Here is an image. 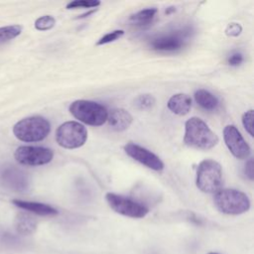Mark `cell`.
Here are the masks:
<instances>
[{"label": "cell", "instance_id": "obj_25", "mask_svg": "<svg viewBox=\"0 0 254 254\" xmlns=\"http://www.w3.org/2000/svg\"><path fill=\"white\" fill-rule=\"evenodd\" d=\"M242 32V27L239 23H230L225 28V34L228 37H238Z\"/></svg>", "mask_w": 254, "mask_h": 254}, {"label": "cell", "instance_id": "obj_27", "mask_svg": "<svg viewBox=\"0 0 254 254\" xmlns=\"http://www.w3.org/2000/svg\"><path fill=\"white\" fill-rule=\"evenodd\" d=\"M244 174L246 175V177L249 179V180H253L254 178V175H253V160L252 159H249L245 166H244Z\"/></svg>", "mask_w": 254, "mask_h": 254}, {"label": "cell", "instance_id": "obj_14", "mask_svg": "<svg viewBox=\"0 0 254 254\" xmlns=\"http://www.w3.org/2000/svg\"><path fill=\"white\" fill-rule=\"evenodd\" d=\"M16 206L28 210L30 212L43 215V216H50V215H56L59 213V211L53 207L52 205L42 203V202H37V201H27V200H22V199H14L12 201Z\"/></svg>", "mask_w": 254, "mask_h": 254}, {"label": "cell", "instance_id": "obj_24", "mask_svg": "<svg viewBox=\"0 0 254 254\" xmlns=\"http://www.w3.org/2000/svg\"><path fill=\"white\" fill-rule=\"evenodd\" d=\"M242 124L250 136H253V110L249 109L242 115Z\"/></svg>", "mask_w": 254, "mask_h": 254}, {"label": "cell", "instance_id": "obj_17", "mask_svg": "<svg viewBox=\"0 0 254 254\" xmlns=\"http://www.w3.org/2000/svg\"><path fill=\"white\" fill-rule=\"evenodd\" d=\"M196 103L205 110H215L218 107V99L206 89H197L194 92Z\"/></svg>", "mask_w": 254, "mask_h": 254}, {"label": "cell", "instance_id": "obj_1", "mask_svg": "<svg viewBox=\"0 0 254 254\" xmlns=\"http://www.w3.org/2000/svg\"><path fill=\"white\" fill-rule=\"evenodd\" d=\"M184 142L195 149L209 150L217 145L218 137L202 119L191 117L185 124Z\"/></svg>", "mask_w": 254, "mask_h": 254}, {"label": "cell", "instance_id": "obj_11", "mask_svg": "<svg viewBox=\"0 0 254 254\" xmlns=\"http://www.w3.org/2000/svg\"><path fill=\"white\" fill-rule=\"evenodd\" d=\"M0 178L4 186L12 190L24 191L29 188L27 174L15 166H5L2 168Z\"/></svg>", "mask_w": 254, "mask_h": 254}, {"label": "cell", "instance_id": "obj_22", "mask_svg": "<svg viewBox=\"0 0 254 254\" xmlns=\"http://www.w3.org/2000/svg\"><path fill=\"white\" fill-rule=\"evenodd\" d=\"M100 5V2L97 0H75L69 2L66 5V9H77V8H93L95 9L97 6Z\"/></svg>", "mask_w": 254, "mask_h": 254}, {"label": "cell", "instance_id": "obj_8", "mask_svg": "<svg viewBox=\"0 0 254 254\" xmlns=\"http://www.w3.org/2000/svg\"><path fill=\"white\" fill-rule=\"evenodd\" d=\"M16 161L27 166H41L50 163L53 160L54 152L45 147L21 146L15 151Z\"/></svg>", "mask_w": 254, "mask_h": 254}, {"label": "cell", "instance_id": "obj_16", "mask_svg": "<svg viewBox=\"0 0 254 254\" xmlns=\"http://www.w3.org/2000/svg\"><path fill=\"white\" fill-rule=\"evenodd\" d=\"M15 227L18 233L23 235H29L36 230L37 221L33 216L22 212L19 213L16 217Z\"/></svg>", "mask_w": 254, "mask_h": 254}, {"label": "cell", "instance_id": "obj_29", "mask_svg": "<svg viewBox=\"0 0 254 254\" xmlns=\"http://www.w3.org/2000/svg\"><path fill=\"white\" fill-rule=\"evenodd\" d=\"M208 254H218V253H214V252H210V253H208Z\"/></svg>", "mask_w": 254, "mask_h": 254}, {"label": "cell", "instance_id": "obj_2", "mask_svg": "<svg viewBox=\"0 0 254 254\" xmlns=\"http://www.w3.org/2000/svg\"><path fill=\"white\" fill-rule=\"evenodd\" d=\"M213 201L217 209L225 214L237 215L250 208V199L246 193L234 189H221L214 193Z\"/></svg>", "mask_w": 254, "mask_h": 254}, {"label": "cell", "instance_id": "obj_6", "mask_svg": "<svg viewBox=\"0 0 254 254\" xmlns=\"http://www.w3.org/2000/svg\"><path fill=\"white\" fill-rule=\"evenodd\" d=\"M86 139V128L76 121L64 122L56 131L57 143L65 149L79 148L85 143Z\"/></svg>", "mask_w": 254, "mask_h": 254}, {"label": "cell", "instance_id": "obj_26", "mask_svg": "<svg viewBox=\"0 0 254 254\" xmlns=\"http://www.w3.org/2000/svg\"><path fill=\"white\" fill-rule=\"evenodd\" d=\"M243 61H244V57L239 52H235L231 54L227 59V63L231 66H238L243 63Z\"/></svg>", "mask_w": 254, "mask_h": 254}, {"label": "cell", "instance_id": "obj_12", "mask_svg": "<svg viewBox=\"0 0 254 254\" xmlns=\"http://www.w3.org/2000/svg\"><path fill=\"white\" fill-rule=\"evenodd\" d=\"M184 36L181 34H168L153 39L151 47L158 52H175L184 46Z\"/></svg>", "mask_w": 254, "mask_h": 254}, {"label": "cell", "instance_id": "obj_19", "mask_svg": "<svg viewBox=\"0 0 254 254\" xmlns=\"http://www.w3.org/2000/svg\"><path fill=\"white\" fill-rule=\"evenodd\" d=\"M22 32V26L20 25H11L0 27V44L13 40L18 37Z\"/></svg>", "mask_w": 254, "mask_h": 254}, {"label": "cell", "instance_id": "obj_13", "mask_svg": "<svg viewBox=\"0 0 254 254\" xmlns=\"http://www.w3.org/2000/svg\"><path fill=\"white\" fill-rule=\"evenodd\" d=\"M106 121L108 122L111 129L117 132H122L130 127L133 118L127 110L123 108H115L110 110Z\"/></svg>", "mask_w": 254, "mask_h": 254}, {"label": "cell", "instance_id": "obj_9", "mask_svg": "<svg viewBox=\"0 0 254 254\" xmlns=\"http://www.w3.org/2000/svg\"><path fill=\"white\" fill-rule=\"evenodd\" d=\"M223 139L228 150L235 158L244 160L250 156L251 149L249 145L234 125H227L224 127Z\"/></svg>", "mask_w": 254, "mask_h": 254}, {"label": "cell", "instance_id": "obj_4", "mask_svg": "<svg viewBox=\"0 0 254 254\" xmlns=\"http://www.w3.org/2000/svg\"><path fill=\"white\" fill-rule=\"evenodd\" d=\"M196 187L206 193H215L222 187V169L219 163L211 159L201 161L196 170Z\"/></svg>", "mask_w": 254, "mask_h": 254}, {"label": "cell", "instance_id": "obj_3", "mask_svg": "<svg viewBox=\"0 0 254 254\" xmlns=\"http://www.w3.org/2000/svg\"><path fill=\"white\" fill-rule=\"evenodd\" d=\"M51 131L50 122L41 116H32L18 121L13 127L17 139L24 142H39L44 140Z\"/></svg>", "mask_w": 254, "mask_h": 254}, {"label": "cell", "instance_id": "obj_23", "mask_svg": "<svg viewBox=\"0 0 254 254\" xmlns=\"http://www.w3.org/2000/svg\"><path fill=\"white\" fill-rule=\"evenodd\" d=\"M124 35V31L123 30H114L110 33H107L105 34L103 37H101L97 43H96V46H102V45H105V44H109L111 42H114L118 39H120L122 36Z\"/></svg>", "mask_w": 254, "mask_h": 254}, {"label": "cell", "instance_id": "obj_20", "mask_svg": "<svg viewBox=\"0 0 254 254\" xmlns=\"http://www.w3.org/2000/svg\"><path fill=\"white\" fill-rule=\"evenodd\" d=\"M156 103V99L152 94L145 93L139 95L135 99V106L140 110H146L152 108Z\"/></svg>", "mask_w": 254, "mask_h": 254}, {"label": "cell", "instance_id": "obj_21", "mask_svg": "<svg viewBox=\"0 0 254 254\" xmlns=\"http://www.w3.org/2000/svg\"><path fill=\"white\" fill-rule=\"evenodd\" d=\"M56 25V19L51 15H44L35 21V28L39 31H47Z\"/></svg>", "mask_w": 254, "mask_h": 254}, {"label": "cell", "instance_id": "obj_7", "mask_svg": "<svg viewBox=\"0 0 254 254\" xmlns=\"http://www.w3.org/2000/svg\"><path fill=\"white\" fill-rule=\"evenodd\" d=\"M108 205L117 213L132 217V218H142L145 217L149 209L144 204L121 194H116L113 192H107L105 195Z\"/></svg>", "mask_w": 254, "mask_h": 254}, {"label": "cell", "instance_id": "obj_28", "mask_svg": "<svg viewBox=\"0 0 254 254\" xmlns=\"http://www.w3.org/2000/svg\"><path fill=\"white\" fill-rule=\"evenodd\" d=\"M96 10H97V9H91V10H89L88 12H86V13H83V14H81L80 16L76 17L75 19H83V18H86V17H88L89 15H91V14L95 13V12H96Z\"/></svg>", "mask_w": 254, "mask_h": 254}, {"label": "cell", "instance_id": "obj_10", "mask_svg": "<svg viewBox=\"0 0 254 254\" xmlns=\"http://www.w3.org/2000/svg\"><path fill=\"white\" fill-rule=\"evenodd\" d=\"M124 151L129 157L151 170L160 172L164 169V163L156 154L138 144L129 142L124 146Z\"/></svg>", "mask_w": 254, "mask_h": 254}, {"label": "cell", "instance_id": "obj_18", "mask_svg": "<svg viewBox=\"0 0 254 254\" xmlns=\"http://www.w3.org/2000/svg\"><path fill=\"white\" fill-rule=\"evenodd\" d=\"M157 12L158 10L156 8H147L144 10H140L130 17V21L140 26L147 25L155 18Z\"/></svg>", "mask_w": 254, "mask_h": 254}, {"label": "cell", "instance_id": "obj_15", "mask_svg": "<svg viewBox=\"0 0 254 254\" xmlns=\"http://www.w3.org/2000/svg\"><path fill=\"white\" fill-rule=\"evenodd\" d=\"M167 105L173 113L183 116L190 112L191 108V98L186 93H177L169 99Z\"/></svg>", "mask_w": 254, "mask_h": 254}, {"label": "cell", "instance_id": "obj_5", "mask_svg": "<svg viewBox=\"0 0 254 254\" xmlns=\"http://www.w3.org/2000/svg\"><path fill=\"white\" fill-rule=\"evenodd\" d=\"M69 112L71 115L91 126H100L107 120L108 112L106 108L94 101L90 100H75L69 105Z\"/></svg>", "mask_w": 254, "mask_h": 254}]
</instances>
